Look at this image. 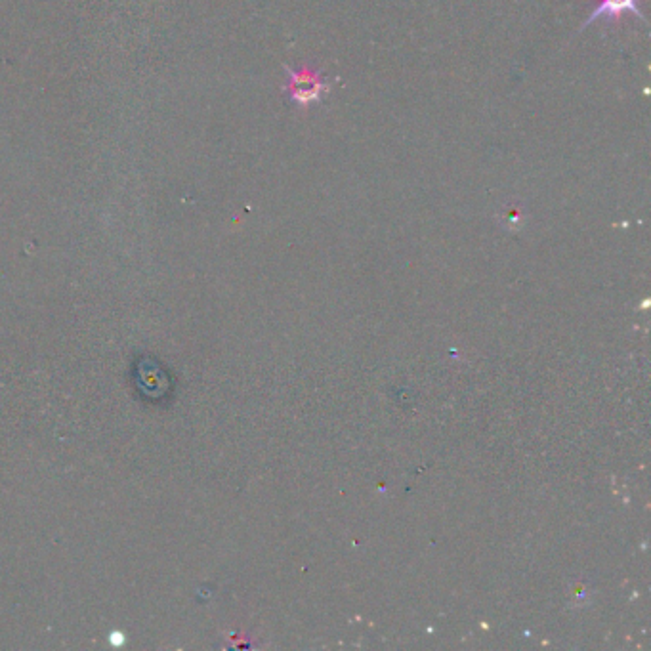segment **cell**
<instances>
[{"instance_id": "2", "label": "cell", "mask_w": 651, "mask_h": 651, "mask_svg": "<svg viewBox=\"0 0 651 651\" xmlns=\"http://www.w3.org/2000/svg\"><path fill=\"white\" fill-rule=\"evenodd\" d=\"M638 4H640V0H598V6L590 12V16L581 25V29H585V27H588L590 23H594V21L617 20L623 14H632L638 20L646 23V18H644V14H642V10H640Z\"/></svg>"}, {"instance_id": "1", "label": "cell", "mask_w": 651, "mask_h": 651, "mask_svg": "<svg viewBox=\"0 0 651 651\" xmlns=\"http://www.w3.org/2000/svg\"><path fill=\"white\" fill-rule=\"evenodd\" d=\"M283 69L289 75V83L285 86V90L289 92V98L293 100L294 104L302 105V107L319 104L323 94L331 88L321 79L319 71H310V69L293 71L289 65H283Z\"/></svg>"}]
</instances>
